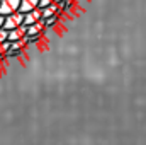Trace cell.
<instances>
[{"label": "cell", "mask_w": 146, "mask_h": 145, "mask_svg": "<svg viewBox=\"0 0 146 145\" xmlns=\"http://www.w3.org/2000/svg\"><path fill=\"white\" fill-rule=\"evenodd\" d=\"M26 36H27V26L26 24H21V26L9 31V41H21Z\"/></svg>", "instance_id": "3957f363"}, {"label": "cell", "mask_w": 146, "mask_h": 145, "mask_svg": "<svg viewBox=\"0 0 146 145\" xmlns=\"http://www.w3.org/2000/svg\"><path fill=\"white\" fill-rule=\"evenodd\" d=\"M3 22H5V15L0 14V28H3Z\"/></svg>", "instance_id": "7c38bea8"}, {"label": "cell", "mask_w": 146, "mask_h": 145, "mask_svg": "<svg viewBox=\"0 0 146 145\" xmlns=\"http://www.w3.org/2000/svg\"><path fill=\"white\" fill-rule=\"evenodd\" d=\"M44 29H48V28L44 24V19H41V21H37L36 24L27 26V38H39Z\"/></svg>", "instance_id": "5b68a950"}, {"label": "cell", "mask_w": 146, "mask_h": 145, "mask_svg": "<svg viewBox=\"0 0 146 145\" xmlns=\"http://www.w3.org/2000/svg\"><path fill=\"white\" fill-rule=\"evenodd\" d=\"M21 24H24V12L17 10V12H12V14L5 15V22H3V28H5L7 31H10V29L17 28V26H21Z\"/></svg>", "instance_id": "6da1fadb"}, {"label": "cell", "mask_w": 146, "mask_h": 145, "mask_svg": "<svg viewBox=\"0 0 146 145\" xmlns=\"http://www.w3.org/2000/svg\"><path fill=\"white\" fill-rule=\"evenodd\" d=\"M10 41L7 39V41H3V43H0V60L3 58V56H7V53H9V50H10Z\"/></svg>", "instance_id": "ba28073f"}, {"label": "cell", "mask_w": 146, "mask_h": 145, "mask_svg": "<svg viewBox=\"0 0 146 145\" xmlns=\"http://www.w3.org/2000/svg\"><path fill=\"white\" fill-rule=\"evenodd\" d=\"M54 0H39V7L42 9V7H48V5H51Z\"/></svg>", "instance_id": "8fae6325"}, {"label": "cell", "mask_w": 146, "mask_h": 145, "mask_svg": "<svg viewBox=\"0 0 146 145\" xmlns=\"http://www.w3.org/2000/svg\"><path fill=\"white\" fill-rule=\"evenodd\" d=\"M54 2H56V3H60V2H63V0H54Z\"/></svg>", "instance_id": "4fadbf2b"}, {"label": "cell", "mask_w": 146, "mask_h": 145, "mask_svg": "<svg viewBox=\"0 0 146 145\" xmlns=\"http://www.w3.org/2000/svg\"><path fill=\"white\" fill-rule=\"evenodd\" d=\"M54 14H60V15H61L60 7H58L56 2H53V3L48 5V7H42V19H46V17H49V15H54Z\"/></svg>", "instance_id": "52a82bcc"}, {"label": "cell", "mask_w": 146, "mask_h": 145, "mask_svg": "<svg viewBox=\"0 0 146 145\" xmlns=\"http://www.w3.org/2000/svg\"><path fill=\"white\" fill-rule=\"evenodd\" d=\"M19 7H21V0H0V14L2 15L17 12Z\"/></svg>", "instance_id": "7a4b0ae2"}, {"label": "cell", "mask_w": 146, "mask_h": 145, "mask_svg": "<svg viewBox=\"0 0 146 145\" xmlns=\"http://www.w3.org/2000/svg\"><path fill=\"white\" fill-rule=\"evenodd\" d=\"M41 19H42V9H41V7H37V9H34V10L24 14V24H26V26L36 24L37 21H41Z\"/></svg>", "instance_id": "277c9868"}, {"label": "cell", "mask_w": 146, "mask_h": 145, "mask_svg": "<svg viewBox=\"0 0 146 145\" xmlns=\"http://www.w3.org/2000/svg\"><path fill=\"white\" fill-rule=\"evenodd\" d=\"M7 39H9V31L5 28H0V43H3Z\"/></svg>", "instance_id": "30bf717a"}, {"label": "cell", "mask_w": 146, "mask_h": 145, "mask_svg": "<svg viewBox=\"0 0 146 145\" xmlns=\"http://www.w3.org/2000/svg\"><path fill=\"white\" fill-rule=\"evenodd\" d=\"M58 17H60V14H54V15L46 17V19H44L46 28H53V26H56V24H58Z\"/></svg>", "instance_id": "9c48e42d"}, {"label": "cell", "mask_w": 146, "mask_h": 145, "mask_svg": "<svg viewBox=\"0 0 146 145\" xmlns=\"http://www.w3.org/2000/svg\"><path fill=\"white\" fill-rule=\"evenodd\" d=\"M39 7V0H21V7H19V10L21 12H31V10H34Z\"/></svg>", "instance_id": "8992f818"}]
</instances>
